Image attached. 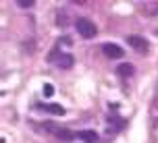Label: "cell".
Wrapping results in <instances>:
<instances>
[{"label":"cell","mask_w":158,"mask_h":143,"mask_svg":"<svg viewBox=\"0 0 158 143\" xmlns=\"http://www.w3.org/2000/svg\"><path fill=\"white\" fill-rule=\"evenodd\" d=\"M44 129H46L52 137H56L58 141H63V143H71V141L77 139V133H73V131H69V129H64V127H58L54 122H44Z\"/></svg>","instance_id":"6da1fadb"},{"label":"cell","mask_w":158,"mask_h":143,"mask_svg":"<svg viewBox=\"0 0 158 143\" xmlns=\"http://www.w3.org/2000/svg\"><path fill=\"white\" fill-rule=\"evenodd\" d=\"M75 29H77V33L81 35V38H85V40H92L96 33H98L94 21H89V19H85V17L75 19Z\"/></svg>","instance_id":"7a4b0ae2"},{"label":"cell","mask_w":158,"mask_h":143,"mask_svg":"<svg viewBox=\"0 0 158 143\" xmlns=\"http://www.w3.org/2000/svg\"><path fill=\"white\" fill-rule=\"evenodd\" d=\"M127 44L133 48L135 52H148V40L142 35H127Z\"/></svg>","instance_id":"3957f363"},{"label":"cell","mask_w":158,"mask_h":143,"mask_svg":"<svg viewBox=\"0 0 158 143\" xmlns=\"http://www.w3.org/2000/svg\"><path fill=\"white\" fill-rule=\"evenodd\" d=\"M102 52H104L106 58H112V60H114V58H123V54H125V52H123V48L117 46V44H104Z\"/></svg>","instance_id":"277c9868"},{"label":"cell","mask_w":158,"mask_h":143,"mask_svg":"<svg viewBox=\"0 0 158 143\" xmlns=\"http://www.w3.org/2000/svg\"><path fill=\"white\" fill-rule=\"evenodd\" d=\"M35 108L48 112V114H54V116H63L64 114V108L60 106V104H38Z\"/></svg>","instance_id":"5b68a950"},{"label":"cell","mask_w":158,"mask_h":143,"mask_svg":"<svg viewBox=\"0 0 158 143\" xmlns=\"http://www.w3.org/2000/svg\"><path fill=\"white\" fill-rule=\"evenodd\" d=\"M73 64H75V58H73V54H60L58 56V60H56V66L58 69H73Z\"/></svg>","instance_id":"8992f818"},{"label":"cell","mask_w":158,"mask_h":143,"mask_svg":"<svg viewBox=\"0 0 158 143\" xmlns=\"http://www.w3.org/2000/svg\"><path fill=\"white\" fill-rule=\"evenodd\" d=\"M77 137H79L83 143H98V133H96V131H89V129H85V131H79Z\"/></svg>","instance_id":"52a82bcc"},{"label":"cell","mask_w":158,"mask_h":143,"mask_svg":"<svg viewBox=\"0 0 158 143\" xmlns=\"http://www.w3.org/2000/svg\"><path fill=\"white\" fill-rule=\"evenodd\" d=\"M117 75H121V77H133L135 75V66L129 62H123L117 66Z\"/></svg>","instance_id":"ba28073f"},{"label":"cell","mask_w":158,"mask_h":143,"mask_svg":"<svg viewBox=\"0 0 158 143\" xmlns=\"http://www.w3.org/2000/svg\"><path fill=\"white\" fill-rule=\"evenodd\" d=\"M108 125H112V131H121V129L125 127V120L118 118V116H110L108 118Z\"/></svg>","instance_id":"9c48e42d"},{"label":"cell","mask_w":158,"mask_h":143,"mask_svg":"<svg viewBox=\"0 0 158 143\" xmlns=\"http://www.w3.org/2000/svg\"><path fill=\"white\" fill-rule=\"evenodd\" d=\"M42 93L46 95V97H50V95L54 93V87H52L50 83H46V85H44V89H42Z\"/></svg>","instance_id":"30bf717a"},{"label":"cell","mask_w":158,"mask_h":143,"mask_svg":"<svg viewBox=\"0 0 158 143\" xmlns=\"http://www.w3.org/2000/svg\"><path fill=\"white\" fill-rule=\"evenodd\" d=\"M17 4H19V6H23V8H27V6H33L35 2H33V0H19Z\"/></svg>","instance_id":"8fae6325"}]
</instances>
